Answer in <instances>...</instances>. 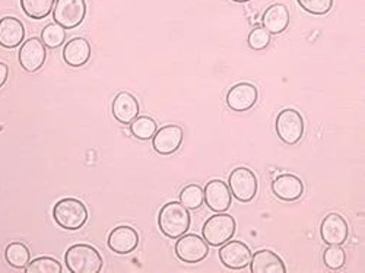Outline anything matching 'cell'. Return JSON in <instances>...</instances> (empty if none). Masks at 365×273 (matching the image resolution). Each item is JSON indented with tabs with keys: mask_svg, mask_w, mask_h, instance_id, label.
Returning <instances> with one entry per match:
<instances>
[{
	"mask_svg": "<svg viewBox=\"0 0 365 273\" xmlns=\"http://www.w3.org/2000/svg\"><path fill=\"white\" fill-rule=\"evenodd\" d=\"M158 225L164 235L168 238H180L187 234L190 228L189 209L180 202H170L163 206L158 215Z\"/></svg>",
	"mask_w": 365,
	"mask_h": 273,
	"instance_id": "6da1fadb",
	"label": "cell"
},
{
	"mask_svg": "<svg viewBox=\"0 0 365 273\" xmlns=\"http://www.w3.org/2000/svg\"><path fill=\"white\" fill-rule=\"evenodd\" d=\"M53 218L58 227L69 231L81 230L88 221L86 206L73 197L58 200L53 209Z\"/></svg>",
	"mask_w": 365,
	"mask_h": 273,
	"instance_id": "7a4b0ae2",
	"label": "cell"
},
{
	"mask_svg": "<svg viewBox=\"0 0 365 273\" xmlns=\"http://www.w3.org/2000/svg\"><path fill=\"white\" fill-rule=\"evenodd\" d=\"M66 266L72 273H98L103 269V257L89 244H75L65 256Z\"/></svg>",
	"mask_w": 365,
	"mask_h": 273,
	"instance_id": "3957f363",
	"label": "cell"
},
{
	"mask_svg": "<svg viewBox=\"0 0 365 273\" xmlns=\"http://www.w3.org/2000/svg\"><path fill=\"white\" fill-rule=\"evenodd\" d=\"M235 220L234 217L221 212V214L209 218L202 230L203 239L212 247H221L230 241L235 234Z\"/></svg>",
	"mask_w": 365,
	"mask_h": 273,
	"instance_id": "277c9868",
	"label": "cell"
},
{
	"mask_svg": "<svg viewBox=\"0 0 365 273\" xmlns=\"http://www.w3.org/2000/svg\"><path fill=\"white\" fill-rule=\"evenodd\" d=\"M277 135L287 145H297L304 136V118L294 108L282 110L275 123Z\"/></svg>",
	"mask_w": 365,
	"mask_h": 273,
	"instance_id": "5b68a950",
	"label": "cell"
},
{
	"mask_svg": "<svg viewBox=\"0 0 365 273\" xmlns=\"http://www.w3.org/2000/svg\"><path fill=\"white\" fill-rule=\"evenodd\" d=\"M86 15L85 0H56L53 18L54 22L62 25L65 29L79 26Z\"/></svg>",
	"mask_w": 365,
	"mask_h": 273,
	"instance_id": "8992f818",
	"label": "cell"
},
{
	"mask_svg": "<svg viewBox=\"0 0 365 273\" xmlns=\"http://www.w3.org/2000/svg\"><path fill=\"white\" fill-rule=\"evenodd\" d=\"M230 190L238 202H252L257 195L256 174L246 167L235 168L230 175Z\"/></svg>",
	"mask_w": 365,
	"mask_h": 273,
	"instance_id": "52a82bcc",
	"label": "cell"
},
{
	"mask_svg": "<svg viewBox=\"0 0 365 273\" xmlns=\"http://www.w3.org/2000/svg\"><path fill=\"white\" fill-rule=\"evenodd\" d=\"M207 253L209 244L196 234L181 235L175 242V254L185 263H199L207 257Z\"/></svg>",
	"mask_w": 365,
	"mask_h": 273,
	"instance_id": "ba28073f",
	"label": "cell"
},
{
	"mask_svg": "<svg viewBox=\"0 0 365 273\" xmlns=\"http://www.w3.org/2000/svg\"><path fill=\"white\" fill-rule=\"evenodd\" d=\"M259 100V91L253 83L240 82L234 85L227 94V105L237 113L249 111Z\"/></svg>",
	"mask_w": 365,
	"mask_h": 273,
	"instance_id": "9c48e42d",
	"label": "cell"
},
{
	"mask_svg": "<svg viewBox=\"0 0 365 273\" xmlns=\"http://www.w3.org/2000/svg\"><path fill=\"white\" fill-rule=\"evenodd\" d=\"M18 57H19V65L22 66V69L29 73H34L40 71L46 63V58H47L46 46L43 44L41 40L36 37L29 38L21 46Z\"/></svg>",
	"mask_w": 365,
	"mask_h": 273,
	"instance_id": "30bf717a",
	"label": "cell"
},
{
	"mask_svg": "<svg viewBox=\"0 0 365 273\" xmlns=\"http://www.w3.org/2000/svg\"><path fill=\"white\" fill-rule=\"evenodd\" d=\"M220 259L225 267L232 270H241L250 264L252 252L245 242L227 241L220 250Z\"/></svg>",
	"mask_w": 365,
	"mask_h": 273,
	"instance_id": "8fae6325",
	"label": "cell"
},
{
	"mask_svg": "<svg viewBox=\"0 0 365 273\" xmlns=\"http://www.w3.org/2000/svg\"><path fill=\"white\" fill-rule=\"evenodd\" d=\"M320 235L327 246H342L348 239L349 227L339 214H329L320 225Z\"/></svg>",
	"mask_w": 365,
	"mask_h": 273,
	"instance_id": "7c38bea8",
	"label": "cell"
},
{
	"mask_svg": "<svg viewBox=\"0 0 365 273\" xmlns=\"http://www.w3.org/2000/svg\"><path fill=\"white\" fill-rule=\"evenodd\" d=\"M205 193V202L210 210L221 214L230 209L232 197L230 187L221 180H212L207 183V186L203 190Z\"/></svg>",
	"mask_w": 365,
	"mask_h": 273,
	"instance_id": "4fadbf2b",
	"label": "cell"
},
{
	"mask_svg": "<svg viewBox=\"0 0 365 273\" xmlns=\"http://www.w3.org/2000/svg\"><path fill=\"white\" fill-rule=\"evenodd\" d=\"M139 246V234L128 225L117 227L108 235V249L117 254H129Z\"/></svg>",
	"mask_w": 365,
	"mask_h": 273,
	"instance_id": "5bb4252c",
	"label": "cell"
},
{
	"mask_svg": "<svg viewBox=\"0 0 365 273\" xmlns=\"http://www.w3.org/2000/svg\"><path fill=\"white\" fill-rule=\"evenodd\" d=\"M182 142V129L175 125H168L157 130L152 138V146L160 155H171L178 150Z\"/></svg>",
	"mask_w": 365,
	"mask_h": 273,
	"instance_id": "9a60e30c",
	"label": "cell"
},
{
	"mask_svg": "<svg viewBox=\"0 0 365 273\" xmlns=\"http://www.w3.org/2000/svg\"><path fill=\"white\" fill-rule=\"evenodd\" d=\"M272 192L278 199L285 202H295L304 193V183L301 178L292 174L278 175L272 183Z\"/></svg>",
	"mask_w": 365,
	"mask_h": 273,
	"instance_id": "2e32d148",
	"label": "cell"
},
{
	"mask_svg": "<svg viewBox=\"0 0 365 273\" xmlns=\"http://www.w3.org/2000/svg\"><path fill=\"white\" fill-rule=\"evenodd\" d=\"M113 115L121 125H130L139 115V103L129 93H120L113 101Z\"/></svg>",
	"mask_w": 365,
	"mask_h": 273,
	"instance_id": "e0dca14e",
	"label": "cell"
},
{
	"mask_svg": "<svg viewBox=\"0 0 365 273\" xmlns=\"http://www.w3.org/2000/svg\"><path fill=\"white\" fill-rule=\"evenodd\" d=\"M25 37L24 24L14 16L0 19V46L5 48L18 47Z\"/></svg>",
	"mask_w": 365,
	"mask_h": 273,
	"instance_id": "ac0fdd59",
	"label": "cell"
},
{
	"mask_svg": "<svg viewBox=\"0 0 365 273\" xmlns=\"http://www.w3.org/2000/svg\"><path fill=\"white\" fill-rule=\"evenodd\" d=\"M252 273H285L287 267L282 259L270 250H260L252 254Z\"/></svg>",
	"mask_w": 365,
	"mask_h": 273,
	"instance_id": "d6986e66",
	"label": "cell"
},
{
	"mask_svg": "<svg viewBox=\"0 0 365 273\" xmlns=\"http://www.w3.org/2000/svg\"><path fill=\"white\" fill-rule=\"evenodd\" d=\"M262 21L270 34H281L289 25V11L284 4H275L266 9Z\"/></svg>",
	"mask_w": 365,
	"mask_h": 273,
	"instance_id": "ffe728a7",
	"label": "cell"
},
{
	"mask_svg": "<svg viewBox=\"0 0 365 273\" xmlns=\"http://www.w3.org/2000/svg\"><path fill=\"white\" fill-rule=\"evenodd\" d=\"M89 57H91V46L82 37L72 38L69 43H66L63 48L65 62L72 68L83 66L85 63H88Z\"/></svg>",
	"mask_w": 365,
	"mask_h": 273,
	"instance_id": "44dd1931",
	"label": "cell"
},
{
	"mask_svg": "<svg viewBox=\"0 0 365 273\" xmlns=\"http://www.w3.org/2000/svg\"><path fill=\"white\" fill-rule=\"evenodd\" d=\"M158 128L155 120L146 115H138L130 123V133L139 140H150L155 136Z\"/></svg>",
	"mask_w": 365,
	"mask_h": 273,
	"instance_id": "7402d4cb",
	"label": "cell"
},
{
	"mask_svg": "<svg viewBox=\"0 0 365 273\" xmlns=\"http://www.w3.org/2000/svg\"><path fill=\"white\" fill-rule=\"evenodd\" d=\"M56 0H21V6L31 19H44L50 15Z\"/></svg>",
	"mask_w": 365,
	"mask_h": 273,
	"instance_id": "603a6c76",
	"label": "cell"
},
{
	"mask_svg": "<svg viewBox=\"0 0 365 273\" xmlns=\"http://www.w3.org/2000/svg\"><path fill=\"white\" fill-rule=\"evenodd\" d=\"M5 257L9 266L15 269H25L29 262V250L22 242H11L5 250Z\"/></svg>",
	"mask_w": 365,
	"mask_h": 273,
	"instance_id": "cb8c5ba5",
	"label": "cell"
},
{
	"mask_svg": "<svg viewBox=\"0 0 365 273\" xmlns=\"http://www.w3.org/2000/svg\"><path fill=\"white\" fill-rule=\"evenodd\" d=\"M66 33L65 28L58 24H48L41 33V41L48 48H57L65 43Z\"/></svg>",
	"mask_w": 365,
	"mask_h": 273,
	"instance_id": "d4e9b609",
	"label": "cell"
},
{
	"mask_svg": "<svg viewBox=\"0 0 365 273\" xmlns=\"http://www.w3.org/2000/svg\"><path fill=\"white\" fill-rule=\"evenodd\" d=\"M203 199H205L203 189L197 185H189L180 193V203L185 207H187L189 210L199 209L203 203Z\"/></svg>",
	"mask_w": 365,
	"mask_h": 273,
	"instance_id": "484cf974",
	"label": "cell"
},
{
	"mask_svg": "<svg viewBox=\"0 0 365 273\" xmlns=\"http://www.w3.org/2000/svg\"><path fill=\"white\" fill-rule=\"evenodd\" d=\"M323 262L327 269L339 270L346 262V253L341 246H329L323 253Z\"/></svg>",
	"mask_w": 365,
	"mask_h": 273,
	"instance_id": "4316f807",
	"label": "cell"
},
{
	"mask_svg": "<svg viewBox=\"0 0 365 273\" xmlns=\"http://www.w3.org/2000/svg\"><path fill=\"white\" fill-rule=\"evenodd\" d=\"M26 273H62V266L51 257H40L25 267Z\"/></svg>",
	"mask_w": 365,
	"mask_h": 273,
	"instance_id": "83f0119b",
	"label": "cell"
},
{
	"mask_svg": "<svg viewBox=\"0 0 365 273\" xmlns=\"http://www.w3.org/2000/svg\"><path fill=\"white\" fill-rule=\"evenodd\" d=\"M297 2L312 15H326L333 6V0H297Z\"/></svg>",
	"mask_w": 365,
	"mask_h": 273,
	"instance_id": "f1b7e54d",
	"label": "cell"
},
{
	"mask_svg": "<svg viewBox=\"0 0 365 273\" xmlns=\"http://www.w3.org/2000/svg\"><path fill=\"white\" fill-rule=\"evenodd\" d=\"M247 43L253 50H263L270 43V33L263 26H257L249 34Z\"/></svg>",
	"mask_w": 365,
	"mask_h": 273,
	"instance_id": "f546056e",
	"label": "cell"
},
{
	"mask_svg": "<svg viewBox=\"0 0 365 273\" xmlns=\"http://www.w3.org/2000/svg\"><path fill=\"white\" fill-rule=\"evenodd\" d=\"M8 76H9L8 65L4 63V62H0V88L5 85V82L8 81Z\"/></svg>",
	"mask_w": 365,
	"mask_h": 273,
	"instance_id": "4dcf8cb0",
	"label": "cell"
},
{
	"mask_svg": "<svg viewBox=\"0 0 365 273\" xmlns=\"http://www.w3.org/2000/svg\"><path fill=\"white\" fill-rule=\"evenodd\" d=\"M232 2H237V4H247V2H250V0H232Z\"/></svg>",
	"mask_w": 365,
	"mask_h": 273,
	"instance_id": "1f68e13d",
	"label": "cell"
}]
</instances>
